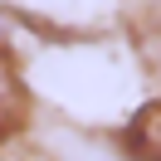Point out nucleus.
I'll return each mask as SVG.
<instances>
[{"instance_id":"nucleus-1","label":"nucleus","mask_w":161,"mask_h":161,"mask_svg":"<svg viewBox=\"0 0 161 161\" xmlns=\"http://www.w3.org/2000/svg\"><path fill=\"white\" fill-rule=\"evenodd\" d=\"M137 142H142V151H147V156H156V161H161V108H156V112H147V117L137 122Z\"/></svg>"}]
</instances>
